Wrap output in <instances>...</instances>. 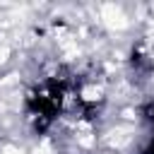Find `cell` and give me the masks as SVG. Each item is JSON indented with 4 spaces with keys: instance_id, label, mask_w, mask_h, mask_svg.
I'll return each mask as SVG.
<instances>
[{
    "instance_id": "obj_1",
    "label": "cell",
    "mask_w": 154,
    "mask_h": 154,
    "mask_svg": "<svg viewBox=\"0 0 154 154\" xmlns=\"http://www.w3.org/2000/svg\"><path fill=\"white\" fill-rule=\"evenodd\" d=\"M72 91V79L67 75H53L36 84L26 96V116L31 120V128L36 132H43L53 125V120L60 116L67 96Z\"/></svg>"
},
{
    "instance_id": "obj_2",
    "label": "cell",
    "mask_w": 154,
    "mask_h": 154,
    "mask_svg": "<svg viewBox=\"0 0 154 154\" xmlns=\"http://www.w3.org/2000/svg\"><path fill=\"white\" fill-rule=\"evenodd\" d=\"M144 118H147V120H152V123H154V101H149V103H147V106H144Z\"/></svg>"
},
{
    "instance_id": "obj_3",
    "label": "cell",
    "mask_w": 154,
    "mask_h": 154,
    "mask_svg": "<svg viewBox=\"0 0 154 154\" xmlns=\"http://www.w3.org/2000/svg\"><path fill=\"white\" fill-rule=\"evenodd\" d=\"M144 154H154V137H152V142L147 144V149H144Z\"/></svg>"
}]
</instances>
